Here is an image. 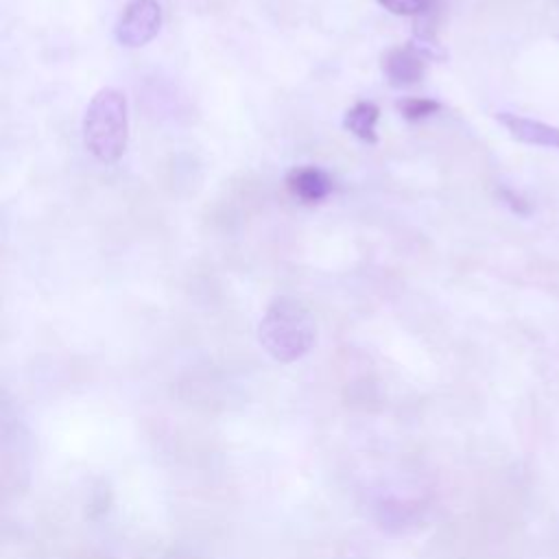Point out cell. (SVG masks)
Masks as SVG:
<instances>
[{"label": "cell", "instance_id": "1", "mask_svg": "<svg viewBox=\"0 0 559 559\" xmlns=\"http://www.w3.org/2000/svg\"><path fill=\"white\" fill-rule=\"evenodd\" d=\"M83 144L100 164H116L129 144V103L116 87H100L83 111Z\"/></svg>", "mask_w": 559, "mask_h": 559}, {"label": "cell", "instance_id": "2", "mask_svg": "<svg viewBox=\"0 0 559 559\" xmlns=\"http://www.w3.org/2000/svg\"><path fill=\"white\" fill-rule=\"evenodd\" d=\"M258 338L275 360L290 362L310 352L317 330L310 312L304 306L288 297H280L262 314Z\"/></svg>", "mask_w": 559, "mask_h": 559}, {"label": "cell", "instance_id": "3", "mask_svg": "<svg viewBox=\"0 0 559 559\" xmlns=\"http://www.w3.org/2000/svg\"><path fill=\"white\" fill-rule=\"evenodd\" d=\"M162 28V7L157 0H129L118 15L114 37L124 48L146 46Z\"/></svg>", "mask_w": 559, "mask_h": 559}, {"label": "cell", "instance_id": "4", "mask_svg": "<svg viewBox=\"0 0 559 559\" xmlns=\"http://www.w3.org/2000/svg\"><path fill=\"white\" fill-rule=\"evenodd\" d=\"M382 72L389 85L406 87L421 81L426 72V57L408 41L404 46H393L382 55Z\"/></svg>", "mask_w": 559, "mask_h": 559}, {"label": "cell", "instance_id": "5", "mask_svg": "<svg viewBox=\"0 0 559 559\" xmlns=\"http://www.w3.org/2000/svg\"><path fill=\"white\" fill-rule=\"evenodd\" d=\"M496 120L515 138L518 142L531 144V146H544V148H557L559 151V127L533 120L526 116H518L511 111H498Z\"/></svg>", "mask_w": 559, "mask_h": 559}, {"label": "cell", "instance_id": "6", "mask_svg": "<svg viewBox=\"0 0 559 559\" xmlns=\"http://www.w3.org/2000/svg\"><path fill=\"white\" fill-rule=\"evenodd\" d=\"M286 186L304 203H319L332 192V179L317 166H297L286 175Z\"/></svg>", "mask_w": 559, "mask_h": 559}, {"label": "cell", "instance_id": "7", "mask_svg": "<svg viewBox=\"0 0 559 559\" xmlns=\"http://www.w3.org/2000/svg\"><path fill=\"white\" fill-rule=\"evenodd\" d=\"M380 118V109L376 103L371 100H358L356 105H352L345 116H343V127L354 133L358 140L367 142V144H376L378 142V124Z\"/></svg>", "mask_w": 559, "mask_h": 559}, {"label": "cell", "instance_id": "8", "mask_svg": "<svg viewBox=\"0 0 559 559\" xmlns=\"http://www.w3.org/2000/svg\"><path fill=\"white\" fill-rule=\"evenodd\" d=\"M395 107H397V111H400L406 120H411V122L424 120V118H428V116H432V114H437V111L441 109V105H439L435 98H424V96H406V98H400V100L395 103Z\"/></svg>", "mask_w": 559, "mask_h": 559}, {"label": "cell", "instance_id": "9", "mask_svg": "<svg viewBox=\"0 0 559 559\" xmlns=\"http://www.w3.org/2000/svg\"><path fill=\"white\" fill-rule=\"evenodd\" d=\"M437 0H378L380 7H384L386 11L395 13V15H411V17H419L426 15Z\"/></svg>", "mask_w": 559, "mask_h": 559}, {"label": "cell", "instance_id": "10", "mask_svg": "<svg viewBox=\"0 0 559 559\" xmlns=\"http://www.w3.org/2000/svg\"><path fill=\"white\" fill-rule=\"evenodd\" d=\"M500 197H502V201H504L515 214L526 216V214L531 212V203H528L524 197H520L518 192H513V190H509V188H502V190H500Z\"/></svg>", "mask_w": 559, "mask_h": 559}]
</instances>
